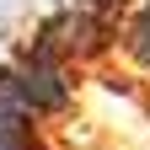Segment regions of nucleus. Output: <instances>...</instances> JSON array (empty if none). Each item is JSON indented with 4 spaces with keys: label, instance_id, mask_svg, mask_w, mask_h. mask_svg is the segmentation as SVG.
<instances>
[{
    "label": "nucleus",
    "instance_id": "f03ea898",
    "mask_svg": "<svg viewBox=\"0 0 150 150\" xmlns=\"http://www.w3.org/2000/svg\"><path fill=\"white\" fill-rule=\"evenodd\" d=\"M123 6H129V0H70V6H59L32 38L48 43L54 54H64L75 70H86V64H97V59L112 54Z\"/></svg>",
    "mask_w": 150,
    "mask_h": 150
},
{
    "label": "nucleus",
    "instance_id": "20e7f679",
    "mask_svg": "<svg viewBox=\"0 0 150 150\" xmlns=\"http://www.w3.org/2000/svg\"><path fill=\"white\" fill-rule=\"evenodd\" d=\"M112 48H118L139 75H150V0L123 6V16H118V43H112Z\"/></svg>",
    "mask_w": 150,
    "mask_h": 150
},
{
    "label": "nucleus",
    "instance_id": "7ed1b4c3",
    "mask_svg": "<svg viewBox=\"0 0 150 150\" xmlns=\"http://www.w3.org/2000/svg\"><path fill=\"white\" fill-rule=\"evenodd\" d=\"M0 150H43V123L22 107V97L6 81V64H0Z\"/></svg>",
    "mask_w": 150,
    "mask_h": 150
},
{
    "label": "nucleus",
    "instance_id": "f257e3e1",
    "mask_svg": "<svg viewBox=\"0 0 150 150\" xmlns=\"http://www.w3.org/2000/svg\"><path fill=\"white\" fill-rule=\"evenodd\" d=\"M6 81H11V91L22 97V107L32 112V118H38V123H48V118H64V112L75 107L81 70H75L64 54H54L48 43L27 38V43L6 59Z\"/></svg>",
    "mask_w": 150,
    "mask_h": 150
}]
</instances>
